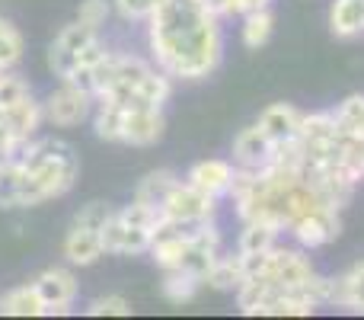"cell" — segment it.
Returning a JSON list of instances; mask_svg holds the SVG:
<instances>
[{
  "mask_svg": "<svg viewBox=\"0 0 364 320\" xmlns=\"http://www.w3.org/2000/svg\"><path fill=\"white\" fill-rule=\"evenodd\" d=\"M151 61L173 81H205L224 58L220 16L198 0H170L147 19Z\"/></svg>",
  "mask_w": 364,
  "mask_h": 320,
  "instance_id": "cell-1",
  "label": "cell"
},
{
  "mask_svg": "<svg viewBox=\"0 0 364 320\" xmlns=\"http://www.w3.org/2000/svg\"><path fill=\"white\" fill-rule=\"evenodd\" d=\"M19 208L61 199L80 176V158L61 138H32L19 154Z\"/></svg>",
  "mask_w": 364,
  "mask_h": 320,
  "instance_id": "cell-2",
  "label": "cell"
},
{
  "mask_svg": "<svg viewBox=\"0 0 364 320\" xmlns=\"http://www.w3.org/2000/svg\"><path fill=\"white\" fill-rule=\"evenodd\" d=\"M106 51H109V45L102 42V32L90 29L80 19H74L48 45V71L58 81H80Z\"/></svg>",
  "mask_w": 364,
  "mask_h": 320,
  "instance_id": "cell-3",
  "label": "cell"
},
{
  "mask_svg": "<svg viewBox=\"0 0 364 320\" xmlns=\"http://www.w3.org/2000/svg\"><path fill=\"white\" fill-rule=\"evenodd\" d=\"M42 109H45V122H48V125L74 128V125H80V122L93 119L96 96L74 81H58V87L42 100Z\"/></svg>",
  "mask_w": 364,
  "mask_h": 320,
  "instance_id": "cell-4",
  "label": "cell"
},
{
  "mask_svg": "<svg viewBox=\"0 0 364 320\" xmlns=\"http://www.w3.org/2000/svg\"><path fill=\"white\" fill-rule=\"evenodd\" d=\"M218 202L214 195L201 192L195 189L192 182L179 180V186L170 192V199L164 202V218L166 221H176V224H205V221H214L218 215Z\"/></svg>",
  "mask_w": 364,
  "mask_h": 320,
  "instance_id": "cell-5",
  "label": "cell"
},
{
  "mask_svg": "<svg viewBox=\"0 0 364 320\" xmlns=\"http://www.w3.org/2000/svg\"><path fill=\"white\" fill-rule=\"evenodd\" d=\"M32 285H36L38 298H42V304H45V317L70 314V308H74V301H77V291H80L77 276L70 269H64V266H48V269H42L32 279Z\"/></svg>",
  "mask_w": 364,
  "mask_h": 320,
  "instance_id": "cell-6",
  "label": "cell"
},
{
  "mask_svg": "<svg viewBox=\"0 0 364 320\" xmlns=\"http://www.w3.org/2000/svg\"><path fill=\"white\" fill-rule=\"evenodd\" d=\"M339 231H342V218H339V208H333V205L314 208V212H307L304 218H297L288 227L294 244L304 247V250H320V247L333 244L339 237Z\"/></svg>",
  "mask_w": 364,
  "mask_h": 320,
  "instance_id": "cell-7",
  "label": "cell"
},
{
  "mask_svg": "<svg viewBox=\"0 0 364 320\" xmlns=\"http://www.w3.org/2000/svg\"><path fill=\"white\" fill-rule=\"evenodd\" d=\"M164 128H166V119H164V109L160 106H128L122 145L151 148L164 138Z\"/></svg>",
  "mask_w": 364,
  "mask_h": 320,
  "instance_id": "cell-8",
  "label": "cell"
},
{
  "mask_svg": "<svg viewBox=\"0 0 364 320\" xmlns=\"http://www.w3.org/2000/svg\"><path fill=\"white\" fill-rule=\"evenodd\" d=\"M151 231H141V227H132L112 212V218L102 224V250L106 257H138V253L151 250Z\"/></svg>",
  "mask_w": 364,
  "mask_h": 320,
  "instance_id": "cell-9",
  "label": "cell"
},
{
  "mask_svg": "<svg viewBox=\"0 0 364 320\" xmlns=\"http://www.w3.org/2000/svg\"><path fill=\"white\" fill-rule=\"evenodd\" d=\"M61 253H64V259H68L70 266H80V269H87V266H93L96 259L106 257V250H102V231H96V227L74 224V221H70L68 234H64Z\"/></svg>",
  "mask_w": 364,
  "mask_h": 320,
  "instance_id": "cell-10",
  "label": "cell"
},
{
  "mask_svg": "<svg viewBox=\"0 0 364 320\" xmlns=\"http://www.w3.org/2000/svg\"><path fill=\"white\" fill-rule=\"evenodd\" d=\"M233 176H237V163L220 160V158H208V160H198L192 170H188L186 182H192L195 189L214 195V199H224L233 186Z\"/></svg>",
  "mask_w": 364,
  "mask_h": 320,
  "instance_id": "cell-11",
  "label": "cell"
},
{
  "mask_svg": "<svg viewBox=\"0 0 364 320\" xmlns=\"http://www.w3.org/2000/svg\"><path fill=\"white\" fill-rule=\"evenodd\" d=\"M272 154H275V141L262 132V125H259V122L246 125L243 132L233 138V163H237V167L262 170L265 163L272 160Z\"/></svg>",
  "mask_w": 364,
  "mask_h": 320,
  "instance_id": "cell-12",
  "label": "cell"
},
{
  "mask_svg": "<svg viewBox=\"0 0 364 320\" xmlns=\"http://www.w3.org/2000/svg\"><path fill=\"white\" fill-rule=\"evenodd\" d=\"M329 304L364 314V259L348 266L342 276L329 279Z\"/></svg>",
  "mask_w": 364,
  "mask_h": 320,
  "instance_id": "cell-13",
  "label": "cell"
},
{
  "mask_svg": "<svg viewBox=\"0 0 364 320\" xmlns=\"http://www.w3.org/2000/svg\"><path fill=\"white\" fill-rule=\"evenodd\" d=\"M301 119H304V113L297 106H291V103H272V106L259 115V125H262V132L269 135L275 145H282V141L297 138Z\"/></svg>",
  "mask_w": 364,
  "mask_h": 320,
  "instance_id": "cell-14",
  "label": "cell"
},
{
  "mask_svg": "<svg viewBox=\"0 0 364 320\" xmlns=\"http://www.w3.org/2000/svg\"><path fill=\"white\" fill-rule=\"evenodd\" d=\"M45 122V109H42V100H36V93L26 96L23 103H16L13 109L4 113V128L19 141H32L38 132V125Z\"/></svg>",
  "mask_w": 364,
  "mask_h": 320,
  "instance_id": "cell-15",
  "label": "cell"
},
{
  "mask_svg": "<svg viewBox=\"0 0 364 320\" xmlns=\"http://www.w3.org/2000/svg\"><path fill=\"white\" fill-rule=\"evenodd\" d=\"M201 282L214 291H233V295H237V289L246 282L243 257H240V253H220V257L211 263V269L205 272Z\"/></svg>",
  "mask_w": 364,
  "mask_h": 320,
  "instance_id": "cell-16",
  "label": "cell"
},
{
  "mask_svg": "<svg viewBox=\"0 0 364 320\" xmlns=\"http://www.w3.org/2000/svg\"><path fill=\"white\" fill-rule=\"evenodd\" d=\"M329 29L336 38L364 36V0H333L329 6Z\"/></svg>",
  "mask_w": 364,
  "mask_h": 320,
  "instance_id": "cell-17",
  "label": "cell"
},
{
  "mask_svg": "<svg viewBox=\"0 0 364 320\" xmlns=\"http://www.w3.org/2000/svg\"><path fill=\"white\" fill-rule=\"evenodd\" d=\"M0 317H45V304L32 279L0 295Z\"/></svg>",
  "mask_w": 364,
  "mask_h": 320,
  "instance_id": "cell-18",
  "label": "cell"
},
{
  "mask_svg": "<svg viewBox=\"0 0 364 320\" xmlns=\"http://www.w3.org/2000/svg\"><path fill=\"white\" fill-rule=\"evenodd\" d=\"M282 227L272 224V221H243V231H240L237 250L240 253H262L272 247L282 244Z\"/></svg>",
  "mask_w": 364,
  "mask_h": 320,
  "instance_id": "cell-19",
  "label": "cell"
},
{
  "mask_svg": "<svg viewBox=\"0 0 364 320\" xmlns=\"http://www.w3.org/2000/svg\"><path fill=\"white\" fill-rule=\"evenodd\" d=\"M93 128H96V138H100V141L122 145V132H125V106L109 103V100H96Z\"/></svg>",
  "mask_w": 364,
  "mask_h": 320,
  "instance_id": "cell-20",
  "label": "cell"
},
{
  "mask_svg": "<svg viewBox=\"0 0 364 320\" xmlns=\"http://www.w3.org/2000/svg\"><path fill=\"white\" fill-rule=\"evenodd\" d=\"M201 279L195 276V272L188 269H164V282H160V291H164V298L170 304H188L195 295L201 291Z\"/></svg>",
  "mask_w": 364,
  "mask_h": 320,
  "instance_id": "cell-21",
  "label": "cell"
},
{
  "mask_svg": "<svg viewBox=\"0 0 364 320\" xmlns=\"http://www.w3.org/2000/svg\"><path fill=\"white\" fill-rule=\"evenodd\" d=\"M272 32H275V16H272V6L243 13V16H240V38H243L246 48L259 51L272 38Z\"/></svg>",
  "mask_w": 364,
  "mask_h": 320,
  "instance_id": "cell-22",
  "label": "cell"
},
{
  "mask_svg": "<svg viewBox=\"0 0 364 320\" xmlns=\"http://www.w3.org/2000/svg\"><path fill=\"white\" fill-rule=\"evenodd\" d=\"M176 186H179V176L173 173V170H151V173H147L144 180L138 182V189H134V199L147 202V205L164 208V202L170 199V192Z\"/></svg>",
  "mask_w": 364,
  "mask_h": 320,
  "instance_id": "cell-23",
  "label": "cell"
},
{
  "mask_svg": "<svg viewBox=\"0 0 364 320\" xmlns=\"http://www.w3.org/2000/svg\"><path fill=\"white\" fill-rule=\"evenodd\" d=\"M26 51V38L10 19L0 16V71H13L19 61H23Z\"/></svg>",
  "mask_w": 364,
  "mask_h": 320,
  "instance_id": "cell-24",
  "label": "cell"
},
{
  "mask_svg": "<svg viewBox=\"0 0 364 320\" xmlns=\"http://www.w3.org/2000/svg\"><path fill=\"white\" fill-rule=\"evenodd\" d=\"M166 4H170V0H112V10L119 13L125 23H147V19L157 10H164Z\"/></svg>",
  "mask_w": 364,
  "mask_h": 320,
  "instance_id": "cell-25",
  "label": "cell"
},
{
  "mask_svg": "<svg viewBox=\"0 0 364 320\" xmlns=\"http://www.w3.org/2000/svg\"><path fill=\"white\" fill-rule=\"evenodd\" d=\"M26 96H32V87L23 81V77H16L13 71H0V115L6 113V109H13L16 103H23Z\"/></svg>",
  "mask_w": 364,
  "mask_h": 320,
  "instance_id": "cell-26",
  "label": "cell"
},
{
  "mask_svg": "<svg viewBox=\"0 0 364 320\" xmlns=\"http://www.w3.org/2000/svg\"><path fill=\"white\" fill-rule=\"evenodd\" d=\"M333 113H336V119H339L342 128H348V132H355L358 138H364V96H358V93L346 96Z\"/></svg>",
  "mask_w": 364,
  "mask_h": 320,
  "instance_id": "cell-27",
  "label": "cell"
},
{
  "mask_svg": "<svg viewBox=\"0 0 364 320\" xmlns=\"http://www.w3.org/2000/svg\"><path fill=\"white\" fill-rule=\"evenodd\" d=\"M109 16H112V0H80V6H77V19L96 32L106 29Z\"/></svg>",
  "mask_w": 364,
  "mask_h": 320,
  "instance_id": "cell-28",
  "label": "cell"
},
{
  "mask_svg": "<svg viewBox=\"0 0 364 320\" xmlns=\"http://www.w3.org/2000/svg\"><path fill=\"white\" fill-rule=\"evenodd\" d=\"M132 301L122 295H100L87 304L90 317H132Z\"/></svg>",
  "mask_w": 364,
  "mask_h": 320,
  "instance_id": "cell-29",
  "label": "cell"
},
{
  "mask_svg": "<svg viewBox=\"0 0 364 320\" xmlns=\"http://www.w3.org/2000/svg\"><path fill=\"white\" fill-rule=\"evenodd\" d=\"M112 212H115V208L109 205V202H87V205H83L80 212L74 215V224L96 227V231H102V224L112 218Z\"/></svg>",
  "mask_w": 364,
  "mask_h": 320,
  "instance_id": "cell-30",
  "label": "cell"
},
{
  "mask_svg": "<svg viewBox=\"0 0 364 320\" xmlns=\"http://www.w3.org/2000/svg\"><path fill=\"white\" fill-rule=\"evenodd\" d=\"M198 4L205 6L208 13H214V16H220V19L233 16V0H198Z\"/></svg>",
  "mask_w": 364,
  "mask_h": 320,
  "instance_id": "cell-31",
  "label": "cell"
},
{
  "mask_svg": "<svg viewBox=\"0 0 364 320\" xmlns=\"http://www.w3.org/2000/svg\"><path fill=\"white\" fill-rule=\"evenodd\" d=\"M272 6V0H233V16H243V13H252V10H265Z\"/></svg>",
  "mask_w": 364,
  "mask_h": 320,
  "instance_id": "cell-32",
  "label": "cell"
}]
</instances>
